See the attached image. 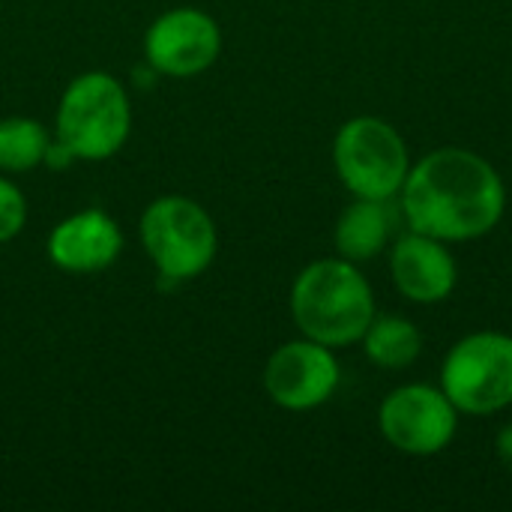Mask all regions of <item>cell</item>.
<instances>
[{
	"mask_svg": "<svg viewBox=\"0 0 512 512\" xmlns=\"http://www.w3.org/2000/svg\"><path fill=\"white\" fill-rule=\"evenodd\" d=\"M399 198L408 231L444 243L486 237L507 207L498 168L465 147H441L423 156L408 171Z\"/></svg>",
	"mask_w": 512,
	"mask_h": 512,
	"instance_id": "1",
	"label": "cell"
},
{
	"mask_svg": "<svg viewBox=\"0 0 512 512\" xmlns=\"http://www.w3.org/2000/svg\"><path fill=\"white\" fill-rule=\"evenodd\" d=\"M291 315L306 339L345 348L363 339L375 318V297L366 276L345 258L309 264L291 288Z\"/></svg>",
	"mask_w": 512,
	"mask_h": 512,
	"instance_id": "2",
	"label": "cell"
},
{
	"mask_svg": "<svg viewBox=\"0 0 512 512\" xmlns=\"http://www.w3.org/2000/svg\"><path fill=\"white\" fill-rule=\"evenodd\" d=\"M129 99L108 72L78 75L57 108V138L75 159H108L129 135Z\"/></svg>",
	"mask_w": 512,
	"mask_h": 512,
	"instance_id": "3",
	"label": "cell"
},
{
	"mask_svg": "<svg viewBox=\"0 0 512 512\" xmlns=\"http://www.w3.org/2000/svg\"><path fill=\"white\" fill-rule=\"evenodd\" d=\"M333 162L354 198L393 201L411 171L402 135L381 117L348 120L333 141Z\"/></svg>",
	"mask_w": 512,
	"mask_h": 512,
	"instance_id": "4",
	"label": "cell"
},
{
	"mask_svg": "<svg viewBox=\"0 0 512 512\" xmlns=\"http://www.w3.org/2000/svg\"><path fill=\"white\" fill-rule=\"evenodd\" d=\"M441 390L456 411L486 417L512 405V336L483 330L459 339L444 366Z\"/></svg>",
	"mask_w": 512,
	"mask_h": 512,
	"instance_id": "5",
	"label": "cell"
},
{
	"mask_svg": "<svg viewBox=\"0 0 512 512\" xmlns=\"http://www.w3.org/2000/svg\"><path fill=\"white\" fill-rule=\"evenodd\" d=\"M141 240L165 279H192L216 255V225L201 204L183 195L156 198L141 216Z\"/></svg>",
	"mask_w": 512,
	"mask_h": 512,
	"instance_id": "6",
	"label": "cell"
},
{
	"mask_svg": "<svg viewBox=\"0 0 512 512\" xmlns=\"http://www.w3.org/2000/svg\"><path fill=\"white\" fill-rule=\"evenodd\" d=\"M378 426L384 441L399 453L435 456L456 438L459 411L441 387L405 384L381 402Z\"/></svg>",
	"mask_w": 512,
	"mask_h": 512,
	"instance_id": "7",
	"label": "cell"
},
{
	"mask_svg": "<svg viewBox=\"0 0 512 512\" xmlns=\"http://www.w3.org/2000/svg\"><path fill=\"white\" fill-rule=\"evenodd\" d=\"M264 387L279 408L309 411L324 405L339 387V363L321 342L282 345L264 369Z\"/></svg>",
	"mask_w": 512,
	"mask_h": 512,
	"instance_id": "8",
	"label": "cell"
},
{
	"mask_svg": "<svg viewBox=\"0 0 512 512\" xmlns=\"http://www.w3.org/2000/svg\"><path fill=\"white\" fill-rule=\"evenodd\" d=\"M144 51L153 69L186 78L216 63L222 51V33L207 12L183 6L153 21L144 39Z\"/></svg>",
	"mask_w": 512,
	"mask_h": 512,
	"instance_id": "9",
	"label": "cell"
},
{
	"mask_svg": "<svg viewBox=\"0 0 512 512\" xmlns=\"http://www.w3.org/2000/svg\"><path fill=\"white\" fill-rule=\"evenodd\" d=\"M390 270L399 294L420 306L444 303L459 279V267L447 243L417 231H405L396 237Z\"/></svg>",
	"mask_w": 512,
	"mask_h": 512,
	"instance_id": "10",
	"label": "cell"
},
{
	"mask_svg": "<svg viewBox=\"0 0 512 512\" xmlns=\"http://www.w3.org/2000/svg\"><path fill=\"white\" fill-rule=\"evenodd\" d=\"M120 231L102 210H81L63 219L48 237V255L60 270L96 273L120 255Z\"/></svg>",
	"mask_w": 512,
	"mask_h": 512,
	"instance_id": "11",
	"label": "cell"
},
{
	"mask_svg": "<svg viewBox=\"0 0 512 512\" xmlns=\"http://www.w3.org/2000/svg\"><path fill=\"white\" fill-rule=\"evenodd\" d=\"M402 210L393 201H375V198H357L348 204L336 222L333 240L339 249V258L345 261H372L378 258L399 231Z\"/></svg>",
	"mask_w": 512,
	"mask_h": 512,
	"instance_id": "12",
	"label": "cell"
},
{
	"mask_svg": "<svg viewBox=\"0 0 512 512\" xmlns=\"http://www.w3.org/2000/svg\"><path fill=\"white\" fill-rule=\"evenodd\" d=\"M363 351L366 357L387 372L408 369L423 354V333L414 321L402 315H375L372 324L363 333Z\"/></svg>",
	"mask_w": 512,
	"mask_h": 512,
	"instance_id": "13",
	"label": "cell"
},
{
	"mask_svg": "<svg viewBox=\"0 0 512 512\" xmlns=\"http://www.w3.org/2000/svg\"><path fill=\"white\" fill-rule=\"evenodd\" d=\"M48 153V135L42 123L27 117L0 120V168L27 171L39 165Z\"/></svg>",
	"mask_w": 512,
	"mask_h": 512,
	"instance_id": "14",
	"label": "cell"
},
{
	"mask_svg": "<svg viewBox=\"0 0 512 512\" xmlns=\"http://www.w3.org/2000/svg\"><path fill=\"white\" fill-rule=\"evenodd\" d=\"M24 216H27L24 195L9 180H0V243L12 240L24 228Z\"/></svg>",
	"mask_w": 512,
	"mask_h": 512,
	"instance_id": "15",
	"label": "cell"
},
{
	"mask_svg": "<svg viewBox=\"0 0 512 512\" xmlns=\"http://www.w3.org/2000/svg\"><path fill=\"white\" fill-rule=\"evenodd\" d=\"M495 453L501 459V465L512 474V423H507L501 432H498V441H495Z\"/></svg>",
	"mask_w": 512,
	"mask_h": 512,
	"instance_id": "16",
	"label": "cell"
}]
</instances>
